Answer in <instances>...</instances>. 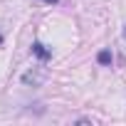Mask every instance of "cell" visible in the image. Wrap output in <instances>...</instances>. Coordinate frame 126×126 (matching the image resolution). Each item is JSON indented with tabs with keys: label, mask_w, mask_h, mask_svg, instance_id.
<instances>
[{
	"label": "cell",
	"mask_w": 126,
	"mask_h": 126,
	"mask_svg": "<svg viewBox=\"0 0 126 126\" xmlns=\"http://www.w3.org/2000/svg\"><path fill=\"white\" fill-rule=\"evenodd\" d=\"M101 64H111V52L109 49H104V52H99V57H96Z\"/></svg>",
	"instance_id": "cell-2"
},
{
	"label": "cell",
	"mask_w": 126,
	"mask_h": 126,
	"mask_svg": "<svg viewBox=\"0 0 126 126\" xmlns=\"http://www.w3.org/2000/svg\"><path fill=\"white\" fill-rule=\"evenodd\" d=\"M42 3H57V0H42Z\"/></svg>",
	"instance_id": "cell-3"
},
{
	"label": "cell",
	"mask_w": 126,
	"mask_h": 126,
	"mask_svg": "<svg viewBox=\"0 0 126 126\" xmlns=\"http://www.w3.org/2000/svg\"><path fill=\"white\" fill-rule=\"evenodd\" d=\"M124 37H126V27H124Z\"/></svg>",
	"instance_id": "cell-4"
},
{
	"label": "cell",
	"mask_w": 126,
	"mask_h": 126,
	"mask_svg": "<svg viewBox=\"0 0 126 126\" xmlns=\"http://www.w3.org/2000/svg\"><path fill=\"white\" fill-rule=\"evenodd\" d=\"M32 52H35V54H37L40 59H47V57L52 54V52H49V49H47V47H45L42 42H35V45H32Z\"/></svg>",
	"instance_id": "cell-1"
}]
</instances>
